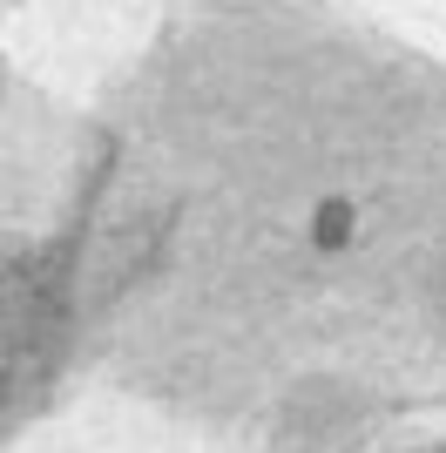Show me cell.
Segmentation results:
<instances>
[{
  "label": "cell",
  "mask_w": 446,
  "mask_h": 453,
  "mask_svg": "<svg viewBox=\"0 0 446 453\" xmlns=\"http://www.w3.org/2000/svg\"><path fill=\"white\" fill-rule=\"evenodd\" d=\"M311 244L325 250V257H338V250L358 244V203L352 196H325V203L311 210Z\"/></svg>",
  "instance_id": "cell-1"
}]
</instances>
